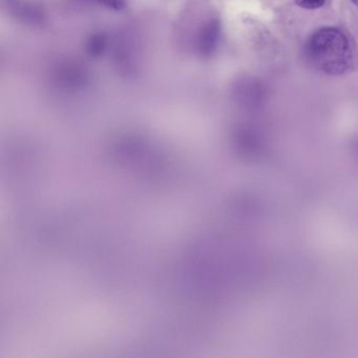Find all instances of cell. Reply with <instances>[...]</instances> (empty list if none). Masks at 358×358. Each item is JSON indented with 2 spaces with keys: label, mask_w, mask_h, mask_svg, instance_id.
I'll use <instances>...</instances> for the list:
<instances>
[{
  "label": "cell",
  "mask_w": 358,
  "mask_h": 358,
  "mask_svg": "<svg viewBox=\"0 0 358 358\" xmlns=\"http://www.w3.org/2000/svg\"><path fill=\"white\" fill-rule=\"evenodd\" d=\"M98 3H103L106 7L110 9L120 10L124 7L122 0H97Z\"/></svg>",
  "instance_id": "cell-5"
},
{
  "label": "cell",
  "mask_w": 358,
  "mask_h": 358,
  "mask_svg": "<svg viewBox=\"0 0 358 358\" xmlns=\"http://www.w3.org/2000/svg\"><path fill=\"white\" fill-rule=\"evenodd\" d=\"M220 33L221 27L217 20H211L203 27L198 41L199 51L202 55L208 56L215 51L219 43Z\"/></svg>",
  "instance_id": "cell-2"
},
{
  "label": "cell",
  "mask_w": 358,
  "mask_h": 358,
  "mask_svg": "<svg viewBox=\"0 0 358 358\" xmlns=\"http://www.w3.org/2000/svg\"><path fill=\"white\" fill-rule=\"evenodd\" d=\"M305 56L315 70L330 76L345 74L353 64V49L347 35L339 29L322 28L305 45Z\"/></svg>",
  "instance_id": "cell-1"
},
{
  "label": "cell",
  "mask_w": 358,
  "mask_h": 358,
  "mask_svg": "<svg viewBox=\"0 0 358 358\" xmlns=\"http://www.w3.org/2000/svg\"><path fill=\"white\" fill-rule=\"evenodd\" d=\"M352 3H354V5H355V7L357 8L358 9V0H351Z\"/></svg>",
  "instance_id": "cell-6"
},
{
  "label": "cell",
  "mask_w": 358,
  "mask_h": 358,
  "mask_svg": "<svg viewBox=\"0 0 358 358\" xmlns=\"http://www.w3.org/2000/svg\"><path fill=\"white\" fill-rule=\"evenodd\" d=\"M104 45H106L104 37L101 35H95L87 41V52L91 55H99L103 51Z\"/></svg>",
  "instance_id": "cell-3"
},
{
  "label": "cell",
  "mask_w": 358,
  "mask_h": 358,
  "mask_svg": "<svg viewBox=\"0 0 358 358\" xmlns=\"http://www.w3.org/2000/svg\"><path fill=\"white\" fill-rule=\"evenodd\" d=\"M326 3V0H295L299 7L306 10H315L322 7Z\"/></svg>",
  "instance_id": "cell-4"
}]
</instances>
